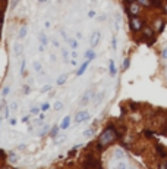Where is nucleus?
I'll return each mask as SVG.
<instances>
[{"mask_svg": "<svg viewBox=\"0 0 167 169\" xmlns=\"http://www.w3.org/2000/svg\"><path fill=\"white\" fill-rule=\"evenodd\" d=\"M164 9H166V13H167V5H166V6H164Z\"/></svg>", "mask_w": 167, "mask_h": 169, "instance_id": "nucleus-51", "label": "nucleus"}, {"mask_svg": "<svg viewBox=\"0 0 167 169\" xmlns=\"http://www.w3.org/2000/svg\"><path fill=\"white\" fill-rule=\"evenodd\" d=\"M116 169H126V163H125V162H120L119 165H117V168Z\"/></svg>", "mask_w": 167, "mask_h": 169, "instance_id": "nucleus-36", "label": "nucleus"}, {"mask_svg": "<svg viewBox=\"0 0 167 169\" xmlns=\"http://www.w3.org/2000/svg\"><path fill=\"white\" fill-rule=\"evenodd\" d=\"M40 3H44V2H47V0H38Z\"/></svg>", "mask_w": 167, "mask_h": 169, "instance_id": "nucleus-50", "label": "nucleus"}, {"mask_svg": "<svg viewBox=\"0 0 167 169\" xmlns=\"http://www.w3.org/2000/svg\"><path fill=\"white\" fill-rule=\"evenodd\" d=\"M138 3L141 6H150V0H138Z\"/></svg>", "mask_w": 167, "mask_h": 169, "instance_id": "nucleus-30", "label": "nucleus"}, {"mask_svg": "<svg viewBox=\"0 0 167 169\" xmlns=\"http://www.w3.org/2000/svg\"><path fill=\"white\" fill-rule=\"evenodd\" d=\"M123 156H125V151H123V150H117V151L115 153V157H116V159H122Z\"/></svg>", "mask_w": 167, "mask_h": 169, "instance_id": "nucleus-23", "label": "nucleus"}, {"mask_svg": "<svg viewBox=\"0 0 167 169\" xmlns=\"http://www.w3.org/2000/svg\"><path fill=\"white\" fill-rule=\"evenodd\" d=\"M109 72H110L111 77H115V75H116V65H115L113 60H110V62H109Z\"/></svg>", "mask_w": 167, "mask_h": 169, "instance_id": "nucleus-13", "label": "nucleus"}, {"mask_svg": "<svg viewBox=\"0 0 167 169\" xmlns=\"http://www.w3.org/2000/svg\"><path fill=\"white\" fill-rule=\"evenodd\" d=\"M154 29H155L157 33H161L163 29H164V21L163 19H155V22H154Z\"/></svg>", "mask_w": 167, "mask_h": 169, "instance_id": "nucleus-9", "label": "nucleus"}, {"mask_svg": "<svg viewBox=\"0 0 167 169\" xmlns=\"http://www.w3.org/2000/svg\"><path fill=\"white\" fill-rule=\"evenodd\" d=\"M100 37H101L100 31H94V33H92V35H91V47H97V46H98Z\"/></svg>", "mask_w": 167, "mask_h": 169, "instance_id": "nucleus-6", "label": "nucleus"}, {"mask_svg": "<svg viewBox=\"0 0 167 169\" xmlns=\"http://www.w3.org/2000/svg\"><path fill=\"white\" fill-rule=\"evenodd\" d=\"M59 130H60V128H59L57 125H54L52 128V130H50V132H48V134H50V137H56V135L59 134Z\"/></svg>", "mask_w": 167, "mask_h": 169, "instance_id": "nucleus-19", "label": "nucleus"}, {"mask_svg": "<svg viewBox=\"0 0 167 169\" xmlns=\"http://www.w3.org/2000/svg\"><path fill=\"white\" fill-rule=\"evenodd\" d=\"M92 134H94V130H92V128H90V130H86L85 132H84V135H85V137H91Z\"/></svg>", "mask_w": 167, "mask_h": 169, "instance_id": "nucleus-29", "label": "nucleus"}, {"mask_svg": "<svg viewBox=\"0 0 167 169\" xmlns=\"http://www.w3.org/2000/svg\"><path fill=\"white\" fill-rule=\"evenodd\" d=\"M32 66H34V71H35V72H38V74L43 72V66H41V63H40V62H37V60H35Z\"/></svg>", "mask_w": 167, "mask_h": 169, "instance_id": "nucleus-17", "label": "nucleus"}, {"mask_svg": "<svg viewBox=\"0 0 167 169\" xmlns=\"http://www.w3.org/2000/svg\"><path fill=\"white\" fill-rule=\"evenodd\" d=\"M90 62H91V60H85V62H84L81 66H79V69L76 71V77H81V75H84V72L86 71V68H88Z\"/></svg>", "mask_w": 167, "mask_h": 169, "instance_id": "nucleus-8", "label": "nucleus"}, {"mask_svg": "<svg viewBox=\"0 0 167 169\" xmlns=\"http://www.w3.org/2000/svg\"><path fill=\"white\" fill-rule=\"evenodd\" d=\"M54 109H56V110H62V109H63V103H62V101H56V103H54Z\"/></svg>", "mask_w": 167, "mask_h": 169, "instance_id": "nucleus-25", "label": "nucleus"}, {"mask_svg": "<svg viewBox=\"0 0 167 169\" xmlns=\"http://www.w3.org/2000/svg\"><path fill=\"white\" fill-rule=\"evenodd\" d=\"M52 90V85H44L43 88H41V93H47V91H50Z\"/></svg>", "mask_w": 167, "mask_h": 169, "instance_id": "nucleus-33", "label": "nucleus"}, {"mask_svg": "<svg viewBox=\"0 0 167 169\" xmlns=\"http://www.w3.org/2000/svg\"><path fill=\"white\" fill-rule=\"evenodd\" d=\"M0 125H2V119H0Z\"/></svg>", "mask_w": 167, "mask_h": 169, "instance_id": "nucleus-52", "label": "nucleus"}, {"mask_svg": "<svg viewBox=\"0 0 167 169\" xmlns=\"http://www.w3.org/2000/svg\"><path fill=\"white\" fill-rule=\"evenodd\" d=\"M94 96H96V93L92 91V90H88V91H85V94H84V96H82V99H81V105H82V106L88 105V101H90Z\"/></svg>", "mask_w": 167, "mask_h": 169, "instance_id": "nucleus-5", "label": "nucleus"}, {"mask_svg": "<svg viewBox=\"0 0 167 169\" xmlns=\"http://www.w3.org/2000/svg\"><path fill=\"white\" fill-rule=\"evenodd\" d=\"M161 56H163V59H167V47H166V49H163Z\"/></svg>", "mask_w": 167, "mask_h": 169, "instance_id": "nucleus-41", "label": "nucleus"}, {"mask_svg": "<svg viewBox=\"0 0 167 169\" xmlns=\"http://www.w3.org/2000/svg\"><path fill=\"white\" fill-rule=\"evenodd\" d=\"M29 91H31L29 85H24V94H29Z\"/></svg>", "mask_w": 167, "mask_h": 169, "instance_id": "nucleus-38", "label": "nucleus"}, {"mask_svg": "<svg viewBox=\"0 0 167 169\" xmlns=\"http://www.w3.org/2000/svg\"><path fill=\"white\" fill-rule=\"evenodd\" d=\"M71 56H72V58H73V59H76V58H78V53H76V50H73V52H72V54H71Z\"/></svg>", "mask_w": 167, "mask_h": 169, "instance_id": "nucleus-43", "label": "nucleus"}, {"mask_svg": "<svg viewBox=\"0 0 167 169\" xmlns=\"http://www.w3.org/2000/svg\"><path fill=\"white\" fill-rule=\"evenodd\" d=\"M129 65H130V59L126 58V59L123 60V66H122V69H123V71H126V69L129 68Z\"/></svg>", "mask_w": 167, "mask_h": 169, "instance_id": "nucleus-21", "label": "nucleus"}, {"mask_svg": "<svg viewBox=\"0 0 167 169\" xmlns=\"http://www.w3.org/2000/svg\"><path fill=\"white\" fill-rule=\"evenodd\" d=\"M85 58H86V60H92V59L96 58V52H94V50H86Z\"/></svg>", "mask_w": 167, "mask_h": 169, "instance_id": "nucleus-15", "label": "nucleus"}, {"mask_svg": "<svg viewBox=\"0 0 167 169\" xmlns=\"http://www.w3.org/2000/svg\"><path fill=\"white\" fill-rule=\"evenodd\" d=\"M116 138H117V132H116L115 126H113V125H109L104 131H103V134L100 135V138H98V144H97V147H98V149L107 147V146H110L111 143H115Z\"/></svg>", "mask_w": 167, "mask_h": 169, "instance_id": "nucleus-1", "label": "nucleus"}, {"mask_svg": "<svg viewBox=\"0 0 167 169\" xmlns=\"http://www.w3.org/2000/svg\"><path fill=\"white\" fill-rule=\"evenodd\" d=\"M103 97H104V93H100V94L96 97V105H98V103L103 100Z\"/></svg>", "mask_w": 167, "mask_h": 169, "instance_id": "nucleus-27", "label": "nucleus"}, {"mask_svg": "<svg viewBox=\"0 0 167 169\" xmlns=\"http://www.w3.org/2000/svg\"><path fill=\"white\" fill-rule=\"evenodd\" d=\"M18 3H19V0H10V5H9V9L13 10L16 6H18Z\"/></svg>", "mask_w": 167, "mask_h": 169, "instance_id": "nucleus-22", "label": "nucleus"}, {"mask_svg": "<svg viewBox=\"0 0 167 169\" xmlns=\"http://www.w3.org/2000/svg\"><path fill=\"white\" fill-rule=\"evenodd\" d=\"M2 24H3V16L0 15V29H2Z\"/></svg>", "mask_w": 167, "mask_h": 169, "instance_id": "nucleus-49", "label": "nucleus"}, {"mask_svg": "<svg viewBox=\"0 0 167 169\" xmlns=\"http://www.w3.org/2000/svg\"><path fill=\"white\" fill-rule=\"evenodd\" d=\"M53 46H54V47H59L60 44H59V41H53Z\"/></svg>", "mask_w": 167, "mask_h": 169, "instance_id": "nucleus-48", "label": "nucleus"}, {"mask_svg": "<svg viewBox=\"0 0 167 169\" xmlns=\"http://www.w3.org/2000/svg\"><path fill=\"white\" fill-rule=\"evenodd\" d=\"M9 122H10V125H15V124H16V119H13V118H12Z\"/></svg>", "mask_w": 167, "mask_h": 169, "instance_id": "nucleus-47", "label": "nucleus"}, {"mask_svg": "<svg viewBox=\"0 0 167 169\" xmlns=\"http://www.w3.org/2000/svg\"><path fill=\"white\" fill-rule=\"evenodd\" d=\"M66 79H67V74H62V75L57 78V85H63V84L66 82Z\"/></svg>", "mask_w": 167, "mask_h": 169, "instance_id": "nucleus-16", "label": "nucleus"}, {"mask_svg": "<svg viewBox=\"0 0 167 169\" xmlns=\"http://www.w3.org/2000/svg\"><path fill=\"white\" fill-rule=\"evenodd\" d=\"M139 12H141V5H139L138 2L129 3L128 5V13L130 15V16H138Z\"/></svg>", "mask_w": 167, "mask_h": 169, "instance_id": "nucleus-3", "label": "nucleus"}, {"mask_svg": "<svg viewBox=\"0 0 167 169\" xmlns=\"http://www.w3.org/2000/svg\"><path fill=\"white\" fill-rule=\"evenodd\" d=\"M9 109H10V110H16V109H18V105H16V103H15V101H13V103H10V107H9Z\"/></svg>", "mask_w": 167, "mask_h": 169, "instance_id": "nucleus-34", "label": "nucleus"}, {"mask_svg": "<svg viewBox=\"0 0 167 169\" xmlns=\"http://www.w3.org/2000/svg\"><path fill=\"white\" fill-rule=\"evenodd\" d=\"M13 52H15V54H21L22 53V46H21L19 43H15L13 44Z\"/></svg>", "mask_w": 167, "mask_h": 169, "instance_id": "nucleus-18", "label": "nucleus"}, {"mask_svg": "<svg viewBox=\"0 0 167 169\" xmlns=\"http://www.w3.org/2000/svg\"><path fill=\"white\" fill-rule=\"evenodd\" d=\"M29 121V116H24V118H22V122H28Z\"/></svg>", "mask_w": 167, "mask_h": 169, "instance_id": "nucleus-46", "label": "nucleus"}, {"mask_svg": "<svg viewBox=\"0 0 167 169\" xmlns=\"http://www.w3.org/2000/svg\"><path fill=\"white\" fill-rule=\"evenodd\" d=\"M31 113H32V115H38L40 109H38V107H32V109H31Z\"/></svg>", "mask_w": 167, "mask_h": 169, "instance_id": "nucleus-35", "label": "nucleus"}, {"mask_svg": "<svg viewBox=\"0 0 167 169\" xmlns=\"http://www.w3.org/2000/svg\"><path fill=\"white\" fill-rule=\"evenodd\" d=\"M67 43H69V46H71L72 50H76L78 49V41L75 38H67Z\"/></svg>", "mask_w": 167, "mask_h": 169, "instance_id": "nucleus-14", "label": "nucleus"}, {"mask_svg": "<svg viewBox=\"0 0 167 169\" xmlns=\"http://www.w3.org/2000/svg\"><path fill=\"white\" fill-rule=\"evenodd\" d=\"M157 149H158V151H160V156H163V157H164V156L167 155V153L164 151V149H163L161 146H157Z\"/></svg>", "mask_w": 167, "mask_h": 169, "instance_id": "nucleus-31", "label": "nucleus"}, {"mask_svg": "<svg viewBox=\"0 0 167 169\" xmlns=\"http://www.w3.org/2000/svg\"><path fill=\"white\" fill-rule=\"evenodd\" d=\"M111 47H113V50H116V47H117V40H116V37H113V40H111Z\"/></svg>", "mask_w": 167, "mask_h": 169, "instance_id": "nucleus-32", "label": "nucleus"}, {"mask_svg": "<svg viewBox=\"0 0 167 169\" xmlns=\"http://www.w3.org/2000/svg\"><path fill=\"white\" fill-rule=\"evenodd\" d=\"M16 160H18V156L15 155V153H10V155H9V162H10V163H15Z\"/></svg>", "mask_w": 167, "mask_h": 169, "instance_id": "nucleus-24", "label": "nucleus"}, {"mask_svg": "<svg viewBox=\"0 0 167 169\" xmlns=\"http://www.w3.org/2000/svg\"><path fill=\"white\" fill-rule=\"evenodd\" d=\"M69 125H71V116H65L62 124H60V128H62V130H67Z\"/></svg>", "mask_w": 167, "mask_h": 169, "instance_id": "nucleus-12", "label": "nucleus"}, {"mask_svg": "<svg viewBox=\"0 0 167 169\" xmlns=\"http://www.w3.org/2000/svg\"><path fill=\"white\" fill-rule=\"evenodd\" d=\"M86 119H90V113H88L86 110L78 112L76 116H75V122H76V124H81V122L86 121Z\"/></svg>", "mask_w": 167, "mask_h": 169, "instance_id": "nucleus-4", "label": "nucleus"}, {"mask_svg": "<svg viewBox=\"0 0 167 169\" xmlns=\"http://www.w3.org/2000/svg\"><path fill=\"white\" fill-rule=\"evenodd\" d=\"M50 132V126L48 125H44L43 128H41V131L38 132V135H44V134H48Z\"/></svg>", "mask_w": 167, "mask_h": 169, "instance_id": "nucleus-20", "label": "nucleus"}, {"mask_svg": "<svg viewBox=\"0 0 167 169\" xmlns=\"http://www.w3.org/2000/svg\"><path fill=\"white\" fill-rule=\"evenodd\" d=\"M129 25H130V29H132V31H135V33H138V31H141V29L144 28L142 19H139L138 16H132V19H130Z\"/></svg>", "mask_w": 167, "mask_h": 169, "instance_id": "nucleus-2", "label": "nucleus"}, {"mask_svg": "<svg viewBox=\"0 0 167 169\" xmlns=\"http://www.w3.org/2000/svg\"><path fill=\"white\" fill-rule=\"evenodd\" d=\"M38 40H40V46H47L48 44V38H47V35L44 33H40V35H38Z\"/></svg>", "mask_w": 167, "mask_h": 169, "instance_id": "nucleus-11", "label": "nucleus"}, {"mask_svg": "<svg viewBox=\"0 0 167 169\" xmlns=\"http://www.w3.org/2000/svg\"><path fill=\"white\" fill-rule=\"evenodd\" d=\"M9 91H10V87H9V85H6V87L3 88V91H2V96L6 97L7 94H9Z\"/></svg>", "mask_w": 167, "mask_h": 169, "instance_id": "nucleus-26", "label": "nucleus"}, {"mask_svg": "<svg viewBox=\"0 0 167 169\" xmlns=\"http://www.w3.org/2000/svg\"><path fill=\"white\" fill-rule=\"evenodd\" d=\"M48 109H50V105L48 103H44L43 106H41V110H48Z\"/></svg>", "mask_w": 167, "mask_h": 169, "instance_id": "nucleus-39", "label": "nucleus"}, {"mask_svg": "<svg viewBox=\"0 0 167 169\" xmlns=\"http://www.w3.org/2000/svg\"><path fill=\"white\" fill-rule=\"evenodd\" d=\"M144 37H145V38H148L150 41H151V43H153V40H154V31L150 28V27H145V28H144Z\"/></svg>", "mask_w": 167, "mask_h": 169, "instance_id": "nucleus-7", "label": "nucleus"}, {"mask_svg": "<svg viewBox=\"0 0 167 169\" xmlns=\"http://www.w3.org/2000/svg\"><path fill=\"white\" fill-rule=\"evenodd\" d=\"M25 72V59H22V63H21V74Z\"/></svg>", "mask_w": 167, "mask_h": 169, "instance_id": "nucleus-37", "label": "nucleus"}, {"mask_svg": "<svg viewBox=\"0 0 167 169\" xmlns=\"http://www.w3.org/2000/svg\"><path fill=\"white\" fill-rule=\"evenodd\" d=\"M27 33H28V28H27V25H22L19 28V33H18V38L22 40L27 37Z\"/></svg>", "mask_w": 167, "mask_h": 169, "instance_id": "nucleus-10", "label": "nucleus"}, {"mask_svg": "<svg viewBox=\"0 0 167 169\" xmlns=\"http://www.w3.org/2000/svg\"><path fill=\"white\" fill-rule=\"evenodd\" d=\"M126 2V5H129V3H135V2H138V0H125Z\"/></svg>", "mask_w": 167, "mask_h": 169, "instance_id": "nucleus-45", "label": "nucleus"}, {"mask_svg": "<svg viewBox=\"0 0 167 169\" xmlns=\"http://www.w3.org/2000/svg\"><path fill=\"white\" fill-rule=\"evenodd\" d=\"M158 169H167V160H166V162H163V163H160Z\"/></svg>", "mask_w": 167, "mask_h": 169, "instance_id": "nucleus-40", "label": "nucleus"}, {"mask_svg": "<svg viewBox=\"0 0 167 169\" xmlns=\"http://www.w3.org/2000/svg\"><path fill=\"white\" fill-rule=\"evenodd\" d=\"M63 141H65V137H62V138H60V140H59V141H56V144H62Z\"/></svg>", "mask_w": 167, "mask_h": 169, "instance_id": "nucleus-44", "label": "nucleus"}, {"mask_svg": "<svg viewBox=\"0 0 167 169\" xmlns=\"http://www.w3.org/2000/svg\"><path fill=\"white\" fill-rule=\"evenodd\" d=\"M62 54H63V59H65V62H67V60H69V58H67V56H69V54H67V50H66V49H63V50H62Z\"/></svg>", "mask_w": 167, "mask_h": 169, "instance_id": "nucleus-28", "label": "nucleus"}, {"mask_svg": "<svg viewBox=\"0 0 167 169\" xmlns=\"http://www.w3.org/2000/svg\"><path fill=\"white\" fill-rule=\"evenodd\" d=\"M88 16H90V18H94V16H96V12H94V10H90V12H88Z\"/></svg>", "mask_w": 167, "mask_h": 169, "instance_id": "nucleus-42", "label": "nucleus"}]
</instances>
